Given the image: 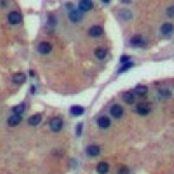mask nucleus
<instances>
[{"mask_svg": "<svg viewBox=\"0 0 174 174\" xmlns=\"http://www.w3.org/2000/svg\"><path fill=\"white\" fill-rule=\"evenodd\" d=\"M63 127V121L60 118L58 117H55L53 118L51 121H50V128L53 132H58Z\"/></svg>", "mask_w": 174, "mask_h": 174, "instance_id": "f257e3e1", "label": "nucleus"}, {"mask_svg": "<svg viewBox=\"0 0 174 174\" xmlns=\"http://www.w3.org/2000/svg\"><path fill=\"white\" fill-rule=\"evenodd\" d=\"M7 20L10 24H18V23L21 22L22 20V17L19 13L17 12H10L7 16Z\"/></svg>", "mask_w": 174, "mask_h": 174, "instance_id": "f03ea898", "label": "nucleus"}, {"mask_svg": "<svg viewBox=\"0 0 174 174\" xmlns=\"http://www.w3.org/2000/svg\"><path fill=\"white\" fill-rule=\"evenodd\" d=\"M78 7L81 12H89L93 7L92 0H80L78 3Z\"/></svg>", "mask_w": 174, "mask_h": 174, "instance_id": "7ed1b4c3", "label": "nucleus"}, {"mask_svg": "<svg viewBox=\"0 0 174 174\" xmlns=\"http://www.w3.org/2000/svg\"><path fill=\"white\" fill-rule=\"evenodd\" d=\"M110 112L113 117H115V118H120L123 115V108H122V106L119 105V104H115V105H113L112 108H111Z\"/></svg>", "mask_w": 174, "mask_h": 174, "instance_id": "20e7f679", "label": "nucleus"}, {"mask_svg": "<svg viewBox=\"0 0 174 174\" xmlns=\"http://www.w3.org/2000/svg\"><path fill=\"white\" fill-rule=\"evenodd\" d=\"M137 112L140 115H147V114H149V112H150V108L147 103L141 102V103H139L138 105H137Z\"/></svg>", "mask_w": 174, "mask_h": 174, "instance_id": "39448f33", "label": "nucleus"}, {"mask_svg": "<svg viewBox=\"0 0 174 174\" xmlns=\"http://www.w3.org/2000/svg\"><path fill=\"white\" fill-rule=\"evenodd\" d=\"M69 18H70V20L72 21V22H79L80 20H81L82 18V15L81 13H80V10H73L70 12V14H69Z\"/></svg>", "mask_w": 174, "mask_h": 174, "instance_id": "423d86ee", "label": "nucleus"}, {"mask_svg": "<svg viewBox=\"0 0 174 174\" xmlns=\"http://www.w3.org/2000/svg\"><path fill=\"white\" fill-rule=\"evenodd\" d=\"M103 34V29L100 26H92V27L89 29V34L93 38H97V37H100Z\"/></svg>", "mask_w": 174, "mask_h": 174, "instance_id": "0eeeda50", "label": "nucleus"}, {"mask_svg": "<svg viewBox=\"0 0 174 174\" xmlns=\"http://www.w3.org/2000/svg\"><path fill=\"white\" fill-rule=\"evenodd\" d=\"M130 44L134 47H140L144 44V40H143L142 36H140V34H136V36H134L131 39H130Z\"/></svg>", "mask_w": 174, "mask_h": 174, "instance_id": "6e6552de", "label": "nucleus"}, {"mask_svg": "<svg viewBox=\"0 0 174 174\" xmlns=\"http://www.w3.org/2000/svg\"><path fill=\"white\" fill-rule=\"evenodd\" d=\"M52 49V46L48 42H42L39 45V51L42 54H48Z\"/></svg>", "mask_w": 174, "mask_h": 174, "instance_id": "1a4fd4ad", "label": "nucleus"}, {"mask_svg": "<svg viewBox=\"0 0 174 174\" xmlns=\"http://www.w3.org/2000/svg\"><path fill=\"white\" fill-rule=\"evenodd\" d=\"M20 122H21V116L19 114H15V115H13V116H10L7 121L8 125L12 126V127L17 126Z\"/></svg>", "mask_w": 174, "mask_h": 174, "instance_id": "9d476101", "label": "nucleus"}, {"mask_svg": "<svg viewBox=\"0 0 174 174\" xmlns=\"http://www.w3.org/2000/svg\"><path fill=\"white\" fill-rule=\"evenodd\" d=\"M108 170H110V166L105 162L99 163L98 166H97V172L99 174H105L108 172Z\"/></svg>", "mask_w": 174, "mask_h": 174, "instance_id": "9b49d317", "label": "nucleus"}, {"mask_svg": "<svg viewBox=\"0 0 174 174\" xmlns=\"http://www.w3.org/2000/svg\"><path fill=\"white\" fill-rule=\"evenodd\" d=\"M41 120H42V116H41L40 114H36L28 119V123L31 126H37L41 122Z\"/></svg>", "mask_w": 174, "mask_h": 174, "instance_id": "f8f14e48", "label": "nucleus"}, {"mask_svg": "<svg viewBox=\"0 0 174 174\" xmlns=\"http://www.w3.org/2000/svg\"><path fill=\"white\" fill-rule=\"evenodd\" d=\"M173 31V25L171 23H164L161 27V32L163 34H170Z\"/></svg>", "mask_w": 174, "mask_h": 174, "instance_id": "ddd939ff", "label": "nucleus"}, {"mask_svg": "<svg viewBox=\"0 0 174 174\" xmlns=\"http://www.w3.org/2000/svg\"><path fill=\"white\" fill-rule=\"evenodd\" d=\"M87 153L90 156H96L100 153V148L96 145H92V146H89L87 149Z\"/></svg>", "mask_w": 174, "mask_h": 174, "instance_id": "4468645a", "label": "nucleus"}, {"mask_svg": "<svg viewBox=\"0 0 174 174\" xmlns=\"http://www.w3.org/2000/svg\"><path fill=\"white\" fill-rule=\"evenodd\" d=\"M97 123H98V125L100 126L101 128H108V126H110V119L108 118L106 116H102L100 117L98 119V121H97Z\"/></svg>", "mask_w": 174, "mask_h": 174, "instance_id": "2eb2a0df", "label": "nucleus"}, {"mask_svg": "<svg viewBox=\"0 0 174 174\" xmlns=\"http://www.w3.org/2000/svg\"><path fill=\"white\" fill-rule=\"evenodd\" d=\"M26 79V76L25 74H23V73H17V74H15L13 76V81L15 82V84H23V82L25 81Z\"/></svg>", "mask_w": 174, "mask_h": 174, "instance_id": "dca6fc26", "label": "nucleus"}, {"mask_svg": "<svg viewBox=\"0 0 174 174\" xmlns=\"http://www.w3.org/2000/svg\"><path fill=\"white\" fill-rule=\"evenodd\" d=\"M123 100L126 102L127 104H132L134 102V96L132 93L130 92H126L124 93V95H123Z\"/></svg>", "mask_w": 174, "mask_h": 174, "instance_id": "f3484780", "label": "nucleus"}, {"mask_svg": "<svg viewBox=\"0 0 174 174\" xmlns=\"http://www.w3.org/2000/svg\"><path fill=\"white\" fill-rule=\"evenodd\" d=\"M94 54H95V56H96L97 58H99V60H102V58H105L106 50L104 49V48H97L96 50H95Z\"/></svg>", "mask_w": 174, "mask_h": 174, "instance_id": "a211bd4d", "label": "nucleus"}, {"mask_svg": "<svg viewBox=\"0 0 174 174\" xmlns=\"http://www.w3.org/2000/svg\"><path fill=\"white\" fill-rule=\"evenodd\" d=\"M71 113L76 116H80V115L84 114V108L79 105H74L71 108Z\"/></svg>", "mask_w": 174, "mask_h": 174, "instance_id": "6ab92c4d", "label": "nucleus"}, {"mask_svg": "<svg viewBox=\"0 0 174 174\" xmlns=\"http://www.w3.org/2000/svg\"><path fill=\"white\" fill-rule=\"evenodd\" d=\"M147 92H148V89H147V87H145V86H138L136 88V93L138 95H141V96L146 95Z\"/></svg>", "mask_w": 174, "mask_h": 174, "instance_id": "aec40b11", "label": "nucleus"}, {"mask_svg": "<svg viewBox=\"0 0 174 174\" xmlns=\"http://www.w3.org/2000/svg\"><path fill=\"white\" fill-rule=\"evenodd\" d=\"M13 111H14L15 114H19V115H20L21 113L24 111V105H23V104H19V105L15 106V108H13Z\"/></svg>", "mask_w": 174, "mask_h": 174, "instance_id": "412c9836", "label": "nucleus"}, {"mask_svg": "<svg viewBox=\"0 0 174 174\" xmlns=\"http://www.w3.org/2000/svg\"><path fill=\"white\" fill-rule=\"evenodd\" d=\"M132 66H134V64H132V63H126V64H124V66H123L122 68H120V69H119V71H118V72H119V73H122V72H124V71L128 70V69H129L130 67H132Z\"/></svg>", "mask_w": 174, "mask_h": 174, "instance_id": "4be33fe9", "label": "nucleus"}, {"mask_svg": "<svg viewBox=\"0 0 174 174\" xmlns=\"http://www.w3.org/2000/svg\"><path fill=\"white\" fill-rule=\"evenodd\" d=\"M160 95L162 97H164V98H169L171 96V93L169 92V90H161Z\"/></svg>", "mask_w": 174, "mask_h": 174, "instance_id": "5701e85b", "label": "nucleus"}, {"mask_svg": "<svg viewBox=\"0 0 174 174\" xmlns=\"http://www.w3.org/2000/svg\"><path fill=\"white\" fill-rule=\"evenodd\" d=\"M167 15H168L170 18L174 17V6H170V7L167 10Z\"/></svg>", "mask_w": 174, "mask_h": 174, "instance_id": "b1692460", "label": "nucleus"}, {"mask_svg": "<svg viewBox=\"0 0 174 174\" xmlns=\"http://www.w3.org/2000/svg\"><path fill=\"white\" fill-rule=\"evenodd\" d=\"M81 130H82V124L81 123H78L77 127H76V134H77V136L81 134Z\"/></svg>", "mask_w": 174, "mask_h": 174, "instance_id": "393cba45", "label": "nucleus"}, {"mask_svg": "<svg viewBox=\"0 0 174 174\" xmlns=\"http://www.w3.org/2000/svg\"><path fill=\"white\" fill-rule=\"evenodd\" d=\"M128 173H129V170H128L127 167H122L119 170V174H128Z\"/></svg>", "mask_w": 174, "mask_h": 174, "instance_id": "a878e982", "label": "nucleus"}, {"mask_svg": "<svg viewBox=\"0 0 174 174\" xmlns=\"http://www.w3.org/2000/svg\"><path fill=\"white\" fill-rule=\"evenodd\" d=\"M48 23H49V24H51V25L55 24V19H54L53 16H49L48 17Z\"/></svg>", "mask_w": 174, "mask_h": 174, "instance_id": "bb28decb", "label": "nucleus"}, {"mask_svg": "<svg viewBox=\"0 0 174 174\" xmlns=\"http://www.w3.org/2000/svg\"><path fill=\"white\" fill-rule=\"evenodd\" d=\"M129 56L128 55H122L121 56V60H120V62L121 63H125V62H127V60H129Z\"/></svg>", "mask_w": 174, "mask_h": 174, "instance_id": "cd10ccee", "label": "nucleus"}, {"mask_svg": "<svg viewBox=\"0 0 174 174\" xmlns=\"http://www.w3.org/2000/svg\"><path fill=\"white\" fill-rule=\"evenodd\" d=\"M102 2H103V3H108L110 0H102Z\"/></svg>", "mask_w": 174, "mask_h": 174, "instance_id": "c85d7f7f", "label": "nucleus"}, {"mask_svg": "<svg viewBox=\"0 0 174 174\" xmlns=\"http://www.w3.org/2000/svg\"><path fill=\"white\" fill-rule=\"evenodd\" d=\"M122 1H124V0H122ZM125 2H129V1H128V0H125Z\"/></svg>", "mask_w": 174, "mask_h": 174, "instance_id": "c756f323", "label": "nucleus"}]
</instances>
